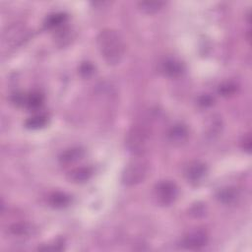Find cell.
Wrapping results in <instances>:
<instances>
[{
    "label": "cell",
    "mask_w": 252,
    "mask_h": 252,
    "mask_svg": "<svg viewBox=\"0 0 252 252\" xmlns=\"http://www.w3.org/2000/svg\"><path fill=\"white\" fill-rule=\"evenodd\" d=\"M96 44L101 57L108 65L120 63L125 52V44L117 31L102 30L96 37Z\"/></svg>",
    "instance_id": "cell-1"
},
{
    "label": "cell",
    "mask_w": 252,
    "mask_h": 252,
    "mask_svg": "<svg viewBox=\"0 0 252 252\" xmlns=\"http://www.w3.org/2000/svg\"><path fill=\"white\" fill-rule=\"evenodd\" d=\"M149 140V130L143 125H136L128 131L125 138V146L131 154L141 155L146 151Z\"/></svg>",
    "instance_id": "cell-2"
},
{
    "label": "cell",
    "mask_w": 252,
    "mask_h": 252,
    "mask_svg": "<svg viewBox=\"0 0 252 252\" xmlns=\"http://www.w3.org/2000/svg\"><path fill=\"white\" fill-rule=\"evenodd\" d=\"M148 163L142 159H136L128 163L124 168L121 181L125 186H135L145 180L148 174Z\"/></svg>",
    "instance_id": "cell-3"
},
{
    "label": "cell",
    "mask_w": 252,
    "mask_h": 252,
    "mask_svg": "<svg viewBox=\"0 0 252 252\" xmlns=\"http://www.w3.org/2000/svg\"><path fill=\"white\" fill-rule=\"evenodd\" d=\"M155 198L161 206L171 205L178 196V188L176 184L169 180H162L155 187Z\"/></svg>",
    "instance_id": "cell-4"
},
{
    "label": "cell",
    "mask_w": 252,
    "mask_h": 252,
    "mask_svg": "<svg viewBox=\"0 0 252 252\" xmlns=\"http://www.w3.org/2000/svg\"><path fill=\"white\" fill-rule=\"evenodd\" d=\"M26 31L25 27L19 24H14L7 28V30L3 32V45L5 46H17L19 43L23 41V38L25 37Z\"/></svg>",
    "instance_id": "cell-5"
},
{
    "label": "cell",
    "mask_w": 252,
    "mask_h": 252,
    "mask_svg": "<svg viewBox=\"0 0 252 252\" xmlns=\"http://www.w3.org/2000/svg\"><path fill=\"white\" fill-rule=\"evenodd\" d=\"M208 242V235L202 229L189 231L182 240V245L187 249H199Z\"/></svg>",
    "instance_id": "cell-6"
},
{
    "label": "cell",
    "mask_w": 252,
    "mask_h": 252,
    "mask_svg": "<svg viewBox=\"0 0 252 252\" xmlns=\"http://www.w3.org/2000/svg\"><path fill=\"white\" fill-rule=\"evenodd\" d=\"M160 70L164 76L175 79L183 74L184 66L179 60L169 57L161 62Z\"/></svg>",
    "instance_id": "cell-7"
},
{
    "label": "cell",
    "mask_w": 252,
    "mask_h": 252,
    "mask_svg": "<svg viewBox=\"0 0 252 252\" xmlns=\"http://www.w3.org/2000/svg\"><path fill=\"white\" fill-rule=\"evenodd\" d=\"M188 135H189L188 128L184 124H181V123H177V124L173 125L167 133L169 141L171 143L177 144V145L184 143L187 140Z\"/></svg>",
    "instance_id": "cell-8"
},
{
    "label": "cell",
    "mask_w": 252,
    "mask_h": 252,
    "mask_svg": "<svg viewBox=\"0 0 252 252\" xmlns=\"http://www.w3.org/2000/svg\"><path fill=\"white\" fill-rule=\"evenodd\" d=\"M205 173H206V166L203 162H200V161L191 162L185 170L186 178L190 182L200 181L204 177Z\"/></svg>",
    "instance_id": "cell-9"
},
{
    "label": "cell",
    "mask_w": 252,
    "mask_h": 252,
    "mask_svg": "<svg viewBox=\"0 0 252 252\" xmlns=\"http://www.w3.org/2000/svg\"><path fill=\"white\" fill-rule=\"evenodd\" d=\"M93 174V169L89 166H81L74 168L68 173V179L72 182L82 183L90 179Z\"/></svg>",
    "instance_id": "cell-10"
},
{
    "label": "cell",
    "mask_w": 252,
    "mask_h": 252,
    "mask_svg": "<svg viewBox=\"0 0 252 252\" xmlns=\"http://www.w3.org/2000/svg\"><path fill=\"white\" fill-rule=\"evenodd\" d=\"M85 155V152L82 148H71L66 150L65 152H63L59 158L60 162L64 163V164H68V163H72L75 162L79 159H81Z\"/></svg>",
    "instance_id": "cell-11"
},
{
    "label": "cell",
    "mask_w": 252,
    "mask_h": 252,
    "mask_svg": "<svg viewBox=\"0 0 252 252\" xmlns=\"http://www.w3.org/2000/svg\"><path fill=\"white\" fill-rule=\"evenodd\" d=\"M238 191L234 187H225L220 189L217 194V199L224 204V205H230L234 203L238 198Z\"/></svg>",
    "instance_id": "cell-12"
},
{
    "label": "cell",
    "mask_w": 252,
    "mask_h": 252,
    "mask_svg": "<svg viewBox=\"0 0 252 252\" xmlns=\"http://www.w3.org/2000/svg\"><path fill=\"white\" fill-rule=\"evenodd\" d=\"M67 15L62 12L50 14L44 21V27L46 29H59L67 22Z\"/></svg>",
    "instance_id": "cell-13"
},
{
    "label": "cell",
    "mask_w": 252,
    "mask_h": 252,
    "mask_svg": "<svg viewBox=\"0 0 252 252\" xmlns=\"http://www.w3.org/2000/svg\"><path fill=\"white\" fill-rule=\"evenodd\" d=\"M70 196L63 192H53L48 197L49 205L56 209L67 207L70 204Z\"/></svg>",
    "instance_id": "cell-14"
},
{
    "label": "cell",
    "mask_w": 252,
    "mask_h": 252,
    "mask_svg": "<svg viewBox=\"0 0 252 252\" xmlns=\"http://www.w3.org/2000/svg\"><path fill=\"white\" fill-rule=\"evenodd\" d=\"M43 94L39 92H32L25 98V105L29 109H37L43 104Z\"/></svg>",
    "instance_id": "cell-15"
},
{
    "label": "cell",
    "mask_w": 252,
    "mask_h": 252,
    "mask_svg": "<svg viewBox=\"0 0 252 252\" xmlns=\"http://www.w3.org/2000/svg\"><path fill=\"white\" fill-rule=\"evenodd\" d=\"M165 3L163 1H140L138 3L139 9L146 14H154L159 11Z\"/></svg>",
    "instance_id": "cell-16"
},
{
    "label": "cell",
    "mask_w": 252,
    "mask_h": 252,
    "mask_svg": "<svg viewBox=\"0 0 252 252\" xmlns=\"http://www.w3.org/2000/svg\"><path fill=\"white\" fill-rule=\"evenodd\" d=\"M47 124V117L43 114H36L28 118L25 122V126L28 129L37 130L43 128Z\"/></svg>",
    "instance_id": "cell-17"
},
{
    "label": "cell",
    "mask_w": 252,
    "mask_h": 252,
    "mask_svg": "<svg viewBox=\"0 0 252 252\" xmlns=\"http://www.w3.org/2000/svg\"><path fill=\"white\" fill-rule=\"evenodd\" d=\"M237 91V86L235 83L233 82H225L222 83L221 85H220L218 92L220 95L222 96H229L235 94V92Z\"/></svg>",
    "instance_id": "cell-18"
},
{
    "label": "cell",
    "mask_w": 252,
    "mask_h": 252,
    "mask_svg": "<svg viewBox=\"0 0 252 252\" xmlns=\"http://www.w3.org/2000/svg\"><path fill=\"white\" fill-rule=\"evenodd\" d=\"M10 231H11V233L14 234V235L24 236V235H27V234L30 233L31 227H30L27 223L18 222V223H14V224L11 225Z\"/></svg>",
    "instance_id": "cell-19"
},
{
    "label": "cell",
    "mask_w": 252,
    "mask_h": 252,
    "mask_svg": "<svg viewBox=\"0 0 252 252\" xmlns=\"http://www.w3.org/2000/svg\"><path fill=\"white\" fill-rule=\"evenodd\" d=\"M79 72L82 77L89 78L94 72V66L90 62H83L79 67Z\"/></svg>",
    "instance_id": "cell-20"
},
{
    "label": "cell",
    "mask_w": 252,
    "mask_h": 252,
    "mask_svg": "<svg viewBox=\"0 0 252 252\" xmlns=\"http://www.w3.org/2000/svg\"><path fill=\"white\" fill-rule=\"evenodd\" d=\"M198 103L202 107H209L214 103V97L210 94H203L199 97Z\"/></svg>",
    "instance_id": "cell-21"
},
{
    "label": "cell",
    "mask_w": 252,
    "mask_h": 252,
    "mask_svg": "<svg viewBox=\"0 0 252 252\" xmlns=\"http://www.w3.org/2000/svg\"><path fill=\"white\" fill-rule=\"evenodd\" d=\"M251 145H252V143H251V137H250V135L245 136V137L243 138L242 142H241V147H242V149H243L244 151H246V152H250V150H251Z\"/></svg>",
    "instance_id": "cell-22"
}]
</instances>
